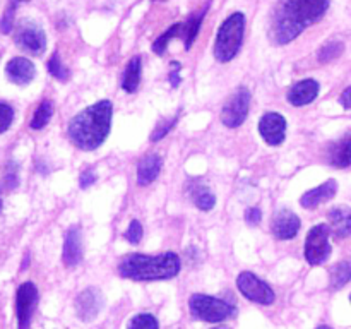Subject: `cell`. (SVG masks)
Wrapping results in <instances>:
<instances>
[{
	"mask_svg": "<svg viewBox=\"0 0 351 329\" xmlns=\"http://www.w3.org/2000/svg\"><path fill=\"white\" fill-rule=\"evenodd\" d=\"M300 218L290 209H281L274 215L273 223H271V232L280 240H291L297 236L300 230Z\"/></svg>",
	"mask_w": 351,
	"mask_h": 329,
	"instance_id": "obj_14",
	"label": "cell"
},
{
	"mask_svg": "<svg viewBox=\"0 0 351 329\" xmlns=\"http://www.w3.org/2000/svg\"><path fill=\"white\" fill-rule=\"evenodd\" d=\"M339 103H341L343 108L351 110V86H348V88L341 93V96H339Z\"/></svg>",
	"mask_w": 351,
	"mask_h": 329,
	"instance_id": "obj_36",
	"label": "cell"
},
{
	"mask_svg": "<svg viewBox=\"0 0 351 329\" xmlns=\"http://www.w3.org/2000/svg\"><path fill=\"white\" fill-rule=\"evenodd\" d=\"M62 259H64L65 266L72 267L82 260V240H81V230L77 226H72L67 230L64 240V252H62Z\"/></svg>",
	"mask_w": 351,
	"mask_h": 329,
	"instance_id": "obj_18",
	"label": "cell"
},
{
	"mask_svg": "<svg viewBox=\"0 0 351 329\" xmlns=\"http://www.w3.org/2000/svg\"><path fill=\"white\" fill-rule=\"evenodd\" d=\"M36 304H38L36 287H34L31 281L21 284L16 297V312H17L19 329H29L31 315H33Z\"/></svg>",
	"mask_w": 351,
	"mask_h": 329,
	"instance_id": "obj_10",
	"label": "cell"
},
{
	"mask_svg": "<svg viewBox=\"0 0 351 329\" xmlns=\"http://www.w3.org/2000/svg\"><path fill=\"white\" fill-rule=\"evenodd\" d=\"M192 315L199 321L206 322H221L237 314V308L221 298L211 297V295L195 293L189 300Z\"/></svg>",
	"mask_w": 351,
	"mask_h": 329,
	"instance_id": "obj_6",
	"label": "cell"
},
{
	"mask_svg": "<svg viewBox=\"0 0 351 329\" xmlns=\"http://www.w3.org/2000/svg\"><path fill=\"white\" fill-rule=\"evenodd\" d=\"M14 120V110L5 103H0V134L5 132Z\"/></svg>",
	"mask_w": 351,
	"mask_h": 329,
	"instance_id": "obj_32",
	"label": "cell"
},
{
	"mask_svg": "<svg viewBox=\"0 0 351 329\" xmlns=\"http://www.w3.org/2000/svg\"><path fill=\"white\" fill-rule=\"evenodd\" d=\"M329 228L338 239H346L351 235V209L339 206L329 211Z\"/></svg>",
	"mask_w": 351,
	"mask_h": 329,
	"instance_id": "obj_20",
	"label": "cell"
},
{
	"mask_svg": "<svg viewBox=\"0 0 351 329\" xmlns=\"http://www.w3.org/2000/svg\"><path fill=\"white\" fill-rule=\"evenodd\" d=\"M51 115H53V105H51L50 101H43L36 108L33 119H31V129L34 130L43 129V127L50 122Z\"/></svg>",
	"mask_w": 351,
	"mask_h": 329,
	"instance_id": "obj_26",
	"label": "cell"
},
{
	"mask_svg": "<svg viewBox=\"0 0 351 329\" xmlns=\"http://www.w3.org/2000/svg\"><path fill=\"white\" fill-rule=\"evenodd\" d=\"M245 219L249 225H259L261 219H263V212L259 208H249L245 212Z\"/></svg>",
	"mask_w": 351,
	"mask_h": 329,
	"instance_id": "obj_33",
	"label": "cell"
},
{
	"mask_svg": "<svg viewBox=\"0 0 351 329\" xmlns=\"http://www.w3.org/2000/svg\"><path fill=\"white\" fill-rule=\"evenodd\" d=\"M5 72L14 84H29L36 75V67L29 58L16 57L7 62Z\"/></svg>",
	"mask_w": 351,
	"mask_h": 329,
	"instance_id": "obj_16",
	"label": "cell"
},
{
	"mask_svg": "<svg viewBox=\"0 0 351 329\" xmlns=\"http://www.w3.org/2000/svg\"><path fill=\"white\" fill-rule=\"evenodd\" d=\"M319 91H321V86L315 79H304L291 86L288 91V101L293 106H305L317 98Z\"/></svg>",
	"mask_w": 351,
	"mask_h": 329,
	"instance_id": "obj_15",
	"label": "cell"
},
{
	"mask_svg": "<svg viewBox=\"0 0 351 329\" xmlns=\"http://www.w3.org/2000/svg\"><path fill=\"white\" fill-rule=\"evenodd\" d=\"M328 163L335 168H348L351 167V134L339 137L338 141L329 144L328 151Z\"/></svg>",
	"mask_w": 351,
	"mask_h": 329,
	"instance_id": "obj_17",
	"label": "cell"
},
{
	"mask_svg": "<svg viewBox=\"0 0 351 329\" xmlns=\"http://www.w3.org/2000/svg\"><path fill=\"white\" fill-rule=\"evenodd\" d=\"M113 106L108 99L82 110L69 123V137L82 151H93L105 143L112 125Z\"/></svg>",
	"mask_w": 351,
	"mask_h": 329,
	"instance_id": "obj_2",
	"label": "cell"
},
{
	"mask_svg": "<svg viewBox=\"0 0 351 329\" xmlns=\"http://www.w3.org/2000/svg\"><path fill=\"white\" fill-rule=\"evenodd\" d=\"M191 191L192 201H194V204L197 206L199 209H202V211H211V209L215 208L216 197L209 188H206L204 185L201 184H195Z\"/></svg>",
	"mask_w": 351,
	"mask_h": 329,
	"instance_id": "obj_23",
	"label": "cell"
},
{
	"mask_svg": "<svg viewBox=\"0 0 351 329\" xmlns=\"http://www.w3.org/2000/svg\"><path fill=\"white\" fill-rule=\"evenodd\" d=\"M180 64H173V71H171L170 74V82L173 88H177L178 84H180Z\"/></svg>",
	"mask_w": 351,
	"mask_h": 329,
	"instance_id": "obj_37",
	"label": "cell"
},
{
	"mask_svg": "<svg viewBox=\"0 0 351 329\" xmlns=\"http://www.w3.org/2000/svg\"><path fill=\"white\" fill-rule=\"evenodd\" d=\"M343 51H345V43L341 40H329L317 51V60L321 64H329V62L341 57Z\"/></svg>",
	"mask_w": 351,
	"mask_h": 329,
	"instance_id": "obj_24",
	"label": "cell"
},
{
	"mask_svg": "<svg viewBox=\"0 0 351 329\" xmlns=\"http://www.w3.org/2000/svg\"><path fill=\"white\" fill-rule=\"evenodd\" d=\"M177 123V117H173V119H168V120H163V122H160V125L156 127V129L153 130V134H151V141L153 143H156V141L163 139L165 136H167L168 132L171 130V127Z\"/></svg>",
	"mask_w": 351,
	"mask_h": 329,
	"instance_id": "obj_30",
	"label": "cell"
},
{
	"mask_svg": "<svg viewBox=\"0 0 351 329\" xmlns=\"http://www.w3.org/2000/svg\"><path fill=\"white\" fill-rule=\"evenodd\" d=\"M143 233H144L143 225H141L137 219H132L129 225V228H127V232H125V239L129 240L132 245H136V243H139L141 240H143Z\"/></svg>",
	"mask_w": 351,
	"mask_h": 329,
	"instance_id": "obj_31",
	"label": "cell"
},
{
	"mask_svg": "<svg viewBox=\"0 0 351 329\" xmlns=\"http://www.w3.org/2000/svg\"><path fill=\"white\" fill-rule=\"evenodd\" d=\"M129 329H158V321L151 314H137L130 319Z\"/></svg>",
	"mask_w": 351,
	"mask_h": 329,
	"instance_id": "obj_27",
	"label": "cell"
},
{
	"mask_svg": "<svg viewBox=\"0 0 351 329\" xmlns=\"http://www.w3.org/2000/svg\"><path fill=\"white\" fill-rule=\"evenodd\" d=\"M331 0H278L271 12L269 40L288 45L308 26L319 23L328 12Z\"/></svg>",
	"mask_w": 351,
	"mask_h": 329,
	"instance_id": "obj_1",
	"label": "cell"
},
{
	"mask_svg": "<svg viewBox=\"0 0 351 329\" xmlns=\"http://www.w3.org/2000/svg\"><path fill=\"white\" fill-rule=\"evenodd\" d=\"M48 72H50L55 79H58V81L69 79V71L64 67V64H62L60 60V55H58L57 51H55V53L51 55L50 60H48Z\"/></svg>",
	"mask_w": 351,
	"mask_h": 329,
	"instance_id": "obj_28",
	"label": "cell"
},
{
	"mask_svg": "<svg viewBox=\"0 0 351 329\" xmlns=\"http://www.w3.org/2000/svg\"><path fill=\"white\" fill-rule=\"evenodd\" d=\"M209 5H211V2L206 3L199 12L192 14L185 23H177L173 24V26L168 27V29L153 43V51H156L158 55H163L165 51H167L170 40H173V38H182V40H184L185 50H191L195 38H197L199 31H201V24L202 21H204L206 12L209 10Z\"/></svg>",
	"mask_w": 351,
	"mask_h": 329,
	"instance_id": "obj_5",
	"label": "cell"
},
{
	"mask_svg": "<svg viewBox=\"0 0 351 329\" xmlns=\"http://www.w3.org/2000/svg\"><path fill=\"white\" fill-rule=\"evenodd\" d=\"M317 329H332V328H329V326H319Z\"/></svg>",
	"mask_w": 351,
	"mask_h": 329,
	"instance_id": "obj_38",
	"label": "cell"
},
{
	"mask_svg": "<svg viewBox=\"0 0 351 329\" xmlns=\"http://www.w3.org/2000/svg\"><path fill=\"white\" fill-rule=\"evenodd\" d=\"M331 228L326 223L315 225L305 240V259L311 266H321L331 257L332 247L329 243Z\"/></svg>",
	"mask_w": 351,
	"mask_h": 329,
	"instance_id": "obj_7",
	"label": "cell"
},
{
	"mask_svg": "<svg viewBox=\"0 0 351 329\" xmlns=\"http://www.w3.org/2000/svg\"><path fill=\"white\" fill-rule=\"evenodd\" d=\"M336 192H338V184H336V180L331 178V180L324 182V184L319 185V187L305 192L300 199V204L307 209H314L317 208L319 204H322V202L331 201L336 195Z\"/></svg>",
	"mask_w": 351,
	"mask_h": 329,
	"instance_id": "obj_19",
	"label": "cell"
},
{
	"mask_svg": "<svg viewBox=\"0 0 351 329\" xmlns=\"http://www.w3.org/2000/svg\"><path fill=\"white\" fill-rule=\"evenodd\" d=\"M96 182V175L93 170H84L81 173V177H79V185H81V188H88L89 185H93Z\"/></svg>",
	"mask_w": 351,
	"mask_h": 329,
	"instance_id": "obj_34",
	"label": "cell"
},
{
	"mask_svg": "<svg viewBox=\"0 0 351 329\" xmlns=\"http://www.w3.org/2000/svg\"><path fill=\"white\" fill-rule=\"evenodd\" d=\"M351 281V260H341L331 269V288L341 290Z\"/></svg>",
	"mask_w": 351,
	"mask_h": 329,
	"instance_id": "obj_25",
	"label": "cell"
},
{
	"mask_svg": "<svg viewBox=\"0 0 351 329\" xmlns=\"http://www.w3.org/2000/svg\"><path fill=\"white\" fill-rule=\"evenodd\" d=\"M161 171V158L158 154H147L137 164V184H153Z\"/></svg>",
	"mask_w": 351,
	"mask_h": 329,
	"instance_id": "obj_21",
	"label": "cell"
},
{
	"mask_svg": "<svg viewBox=\"0 0 351 329\" xmlns=\"http://www.w3.org/2000/svg\"><path fill=\"white\" fill-rule=\"evenodd\" d=\"M250 106V93L247 88H239L233 96H230L228 101L225 103L221 110V122L230 129H237L245 122L249 115Z\"/></svg>",
	"mask_w": 351,
	"mask_h": 329,
	"instance_id": "obj_9",
	"label": "cell"
},
{
	"mask_svg": "<svg viewBox=\"0 0 351 329\" xmlns=\"http://www.w3.org/2000/svg\"><path fill=\"white\" fill-rule=\"evenodd\" d=\"M23 2V0H10L9 7H7L5 14H3L2 21H0V31L3 34H9L14 27V16H16V9H17V3Z\"/></svg>",
	"mask_w": 351,
	"mask_h": 329,
	"instance_id": "obj_29",
	"label": "cell"
},
{
	"mask_svg": "<svg viewBox=\"0 0 351 329\" xmlns=\"http://www.w3.org/2000/svg\"><path fill=\"white\" fill-rule=\"evenodd\" d=\"M160 2H161V0H160Z\"/></svg>",
	"mask_w": 351,
	"mask_h": 329,
	"instance_id": "obj_41",
	"label": "cell"
},
{
	"mask_svg": "<svg viewBox=\"0 0 351 329\" xmlns=\"http://www.w3.org/2000/svg\"><path fill=\"white\" fill-rule=\"evenodd\" d=\"M245 34V14L233 12L219 27L215 41V57L216 60L226 64L233 60L240 51Z\"/></svg>",
	"mask_w": 351,
	"mask_h": 329,
	"instance_id": "obj_4",
	"label": "cell"
},
{
	"mask_svg": "<svg viewBox=\"0 0 351 329\" xmlns=\"http://www.w3.org/2000/svg\"><path fill=\"white\" fill-rule=\"evenodd\" d=\"M237 287L242 291L243 297L256 302V304L271 305L276 300V295H274L273 288H271L266 281H263L261 278H257L256 274L250 273V271L240 273V276L237 278Z\"/></svg>",
	"mask_w": 351,
	"mask_h": 329,
	"instance_id": "obj_8",
	"label": "cell"
},
{
	"mask_svg": "<svg viewBox=\"0 0 351 329\" xmlns=\"http://www.w3.org/2000/svg\"><path fill=\"white\" fill-rule=\"evenodd\" d=\"M16 45L27 53L40 55L47 48V36H45V31L36 24H23L17 29Z\"/></svg>",
	"mask_w": 351,
	"mask_h": 329,
	"instance_id": "obj_11",
	"label": "cell"
},
{
	"mask_svg": "<svg viewBox=\"0 0 351 329\" xmlns=\"http://www.w3.org/2000/svg\"><path fill=\"white\" fill-rule=\"evenodd\" d=\"M103 307V295L98 288H86L84 291L79 293L75 298V310H77V317L82 321H93L96 315L99 314Z\"/></svg>",
	"mask_w": 351,
	"mask_h": 329,
	"instance_id": "obj_13",
	"label": "cell"
},
{
	"mask_svg": "<svg viewBox=\"0 0 351 329\" xmlns=\"http://www.w3.org/2000/svg\"><path fill=\"white\" fill-rule=\"evenodd\" d=\"M213 329H230V328H226V326H219V328H213Z\"/></svg>",
	"mask_w": 351,
	"mask_h": 329,
	"instance_id": "obj_39",
	"label": "cell"
},
{
	"mask_svg": "<svg viewBox=\"0 0 351 329\" xmlns=\"http://www.w3.org/2000/svg\"><path fill=\"white\" fill-rule=\"evenodd\" d=\"M141 72H143V64H141V57L130 58V62L127 64L125 71L122 75V88L123 91L134 93L137 91L141 82Z\"/></svg>",
	"mask_w": 351,
	"mask_h": 329,
	"instance_id": "obj_22",
	"label": "cell"
},
{
	"mask_svg": "<svg viewBox=\"0 0 351 329\" xmlns=\"http://www.w3.org/2000/svg\"><path fill=\"white\" fill-rule=\"evenodd\" d=\"M0 211H2V199H0Z\"/></svg>",
	"mask_w": 351,
	"mask_h": 329,
	"instance_id": "obj_40",
	"label": "cell"
},
{
	"mask_svg": "<svg viewBox=\"0 0 351 329\" xmlns=\"http://www.w3.org/2000/svg\"><path fill=\"white\" fill-rule=\"evenodd\" d=\"M5 180H7V187L14 188L17 185V171H16V167H14V163H10L9 171H7L5 175Z\"/></svg>",
	"mask_w": 351,
	"mask_h": 329,
	"instance_id": "obj_35",
	"label": "cell"
},
{
	"mask_svg": "<svg viewBox=\"0 0 351 329\" xmlns=\"http://www.w3.org/2000/svg\"><path fill=\"white\" fill-rule=\"evenodd\" d=\"M259 132L269 146H280L287 137V120L280 113H266L259 122Z\"/></svg>",
	"mask_w": 351,
	"mask_h": 329,
	"instance_id": "obj_12",
	"label": "cell"
},
{
	"mask_svg": "<svg viewBox=\"0 0 351 329\" xmlns=\"http://www.w3.org/2000/svg\"><path fill=\"white\" fill-rule=\"evenodd\" d=\"M120 276L136 281L170 280L180 273V259L175 252H165L161 256L134 254L119 264Z\"/></svg>",
	"mask_w": 351,
	"mask_h": 329,
	"instance_id": "obj_3",
	"label": "cell"
}]
</instances>
